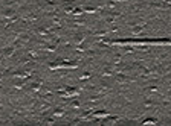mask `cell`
Instances as JSON below:
<instances>
[{"instance_id":"1","label":"cell","mask_w":171,"mask_h":126,"mask_svg":"<svg viewBox=\"0 0 171 126\" xmlns=\"http://www.w3.org/2000/svg\"><path fill=\"white\" fill-rule=\"evenodd\" d=\"M156 120H145V125H154Z\"/></svg>"}]
</instances>
